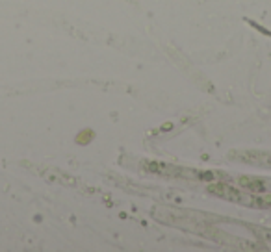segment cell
<instances>
[{
  "label": "cell",
  "instance_id": "cell-3",
  "mask_svg": "<svg viewBox=\"0 0 271 252\" xmlns=\"http://www.w3.org/2000/svg\"><path fill=\"white\" fill-rule=\"evenodd\" d=\"M234 160L245 161V163L260 165V167H269L271 169V152H258V151H243V152H233L230 154Z\"/></svg>",
  "mask_w": 271,
  "mask_h": 252
},
{
  "label": "cell",
  "instance_id": "cell-1",
  "mask_svg": "<svg viewBox=\"0 0 271 252\" xmlns=\"http://www.w3.org/2000/svg\"><path fill=\"white\" fill-rule=\"evenodd\" d=\"M141 167L147 173H154L162 176H173V178H186V180H204V182H216V178H223L221 173H201L197 169L189 167H177V165H167L162 161H143Z\"/></svg>",
  "mask_w": 271,
  "mask_h": 252
},
{
  "label": "cell",
  "instance_id": "cell-4",
  "mask_svg": "<svg viewBox=\"0 0 271 252\" xmlns=\"http://www.w3.org/2000/svg\"><path fill=\"white\" fill-rule=\"evenodd\" d=\"M238 184L242 185L243 189H247V191H253V193H264L267 189L266 180L257 178V176H240Z\"/></svg>",
  "mask_w": 271,
  "mask_h": 252
},
{
  "label": "cell",
  "instance_id": "cell-2",
  "mask_svg": "<svg viewBox=\"0 0 271 252\" xmlns=\"http://www.w3.org/2000/svg\"><path fill=\"white\" fill-rule=\"evenodd\" d=\"M208 191L219 199L230 200V202H238V204H247V206H257V199L258 197H249V195L242 193L240 189L233 187V185L225 184V182H210L208 184Z\"/></svg>",
  "mask_w": 271,
  "mask_h": 252
}]
</instances>
